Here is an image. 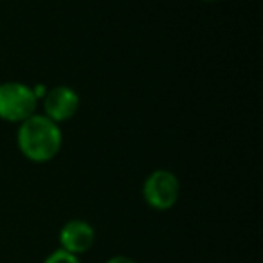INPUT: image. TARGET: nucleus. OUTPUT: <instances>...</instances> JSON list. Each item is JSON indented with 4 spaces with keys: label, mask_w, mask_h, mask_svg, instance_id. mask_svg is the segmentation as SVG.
<instances>
[{
    "label": "nucleus",
    "mask_w": 263,
    "mask_h": 263,
    "mask_svg": "<svg viewBox=\"0 0 263 263\" xmlns=\"http://www.w3.org/2000/svg\"><path fill=\"white\" fill-rule=\"evenodd\" d=\"M18 150L27 161L44 164L60 154L63 144V134L60 126L44 114H33L22 121L16 132Z\"/></svg>",
    "instance_id": "obj_1"
},
{
    "label": "nucleus",
    "mask_w": 263,
    "mask_h": 263,
    "mask_svg": "<svg viewBox=\"0 0 263 263\" xmlns=\"http://www.w3.org/2000/svg\"><path fill=\"white\" fill-rule=\"evenodd\" d=\"M38 99L33 87L22 81L0 83V119L8 123H22L36 114Z\"/></svg>",
    "instance_id": "obj_2"
},
{
    "label": "nucleus",
    "mask_w": 263,
    "mask_h": 263,
    "mask_svg": "<svg viewBox=\"0 0 263 263\" xmlns=\"http://www.w3.org/2000/svg\"><path fill=\"white\" fill-rule=\"evenodd\" d=\"M180 182L170 170H155L143 182V198L155 211H168L177 204Z\"/></svg>",
    "instance_id": "obj_3"
},
{
    "label": "nucleus",
    "mask_w": 263,
    "mask_h": 263,
    "mask_svg": "<svg viewBox=\"0 0 263 263\" xmlns=\"http://www.w3.org/2000/svg\"><path fill=\"white\" fill-rule=\"evenodd\" d=\"M42 105H44L45 117L54 121L56 124L65 123L72 119L80 110V94L67 85H56L52 88H47L45 96L42 98Z\"/></svg>",
    "instance_id": "obj_4"
},
{
    "label": "nucleus",
    "mask_w": 263,
    "mask_h": 263,
    "mask_svg": "<svg viewBox=\"0 0 263 263\" xmlns=\"http://www.w3.org/2000/svg\"><path fill=\"white\" fill-rule=\"evenodd\" d=\"M60 249L74 256H81L92 249L96 241V231L85 220H69L60 229Z\"/></svg>",
    "instance_id": "obj_5"
},
{
    "label": "nucleus",
    "mask_w": 263,
    "mask_h": 263,
    "mask_svg": "<svg viewBox=\"0 0 263 263\" xmlns=\"http://www.w3.org/2000/svg\"><path fill=\"white\" fill-rule=\"evenodd\" d=\"M44 263H81V261H80V256L70 254V252L63 251V249H56V251H52L44 259Z\"/></svg>",
    "instance_id": "obj_6"
},
{
    "label": "nucleus",
    "mask_w": 263,
    "mask_h": 263,
    "mask_svg": "<svg viewBox=\"0 0 263 263\" xmlns=\"http://www.w3.org/2000/svg\"><path fill=\"white\" fill-rule=\"evenodd\" d=\"M106 263H137L136 259L128 258V256H112Z\"/></svg>",
    "instance_id": "obj_7"
},
{
    "label": "nucleus",
    "mask_w": 263,
    "mask_h": 263,
    "mask_svg": "<svg viewBox=\"0 0 263 263\" xmlns=\"http://www.w3.org/2000/svg\"><path fill=\"white\" fill-rule=\"evenodd\" d=\"M204 2H216V0H204Z\"/></svg>",
    "instance_id": "obj_8"
}]
</instances>
